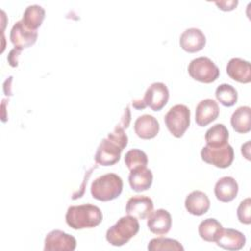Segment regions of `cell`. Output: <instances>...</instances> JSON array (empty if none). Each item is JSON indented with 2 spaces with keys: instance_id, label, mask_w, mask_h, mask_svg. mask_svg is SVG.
<instances>
[{
  "instance_id": "7",
  "label": "cell",
  "mask_w": 251,
  "mask_h": 251,
  "mask_svg": "<svg viewBox=\"0 0 251 251\" xmlns=\"http://www.w3.org/2000/svg\"><path fill=\"white\" fill-rule=\"evenodd\" d=\"M169 89L163 82H153L145 91L141 100L144 108L149 107L153 111H161L168 103Z\"/></svg>"
},
{
  "instance_id": "10",
  "label": "cell",
  "mask_w": 251,
  "mask_h": 251,
  "mask_svg": "<svg viewBox=\"0 0 251 251\" xmlns=\"http://www.w3.org/2000/svg\"><path fill=\"white\" fill-rule=\"evenodd\" d=\"M37 31L26 28L22 21H18L12 26L10 32V40L12 44L21 50L33 45L37 39Z\"/></svg>"
},
{
  "instance_id": "18",
  "label": "cell",
  "mask_w": 251,
  "mask_h": 251,
  "mask_svg": "<svg viewBox=\"0 0 251 251\" xmlns=\"http://www.w3.org/2000/svg\"><path fill=\"white\" fill-rule=\"evenodd\" d=\"M210 199L206 193L200 190H194L190 192L184 202L187 212L194 216H201L208 212L210 208Z\"/></svg>"
},
{
  "instance_id": "21",
  "label": "cell",
  "mask_w": 251,
  "mask_h": 251,
  "mask_svg": "<svg viewBox=\"0 0 251 251\" xmlns=\"http://www.w3.org/2000/svg\"><path fill=\"white\" fill-rule=\"evenodd\" d=\"M251 109L249 106L238 107L231 115L230 124L238 133H247L251 129Z\"/></svg>"
},
{
  "instance_id": "28",
  "label": "cell",
  "mask_w": 251,
  "mask_h": 251,
  "mask_svg": "<svg viewBox=\"0 0 251 251\" xmlns=\"http://www.w3.org/2000/svg\"><path fill=\"white\" fill-rule=\"evenodd\" d=\"M251 199L249 197L242 200L237 208V218L240 223L244 225H249L251 223Z\"/></svg>"
},
{
  "instance_id": "4",
  "label": "cell",
  "mask_w": 251,
  "mask_h": 251,
  "mask_svg": "<svg viewBox=\"0 0 251 251\" xmlns=\"http://www.w3.org/2000/svg\"><path fill=\"white\" fill-rule=\"evenodd\" d=\"M165 125L176 138H180L190 125V110L183 104L173 106L165 115Z\"/></svg>"
},
{
  "instance_id": "33",
  "label": "cell",
  "mask_w": 251,
  "mask_h": 251,
  "mask_svg": "<svg viewBox=\"0 0 251 251\" xmlns=\"http://www.w3.org/2000/svg\"><path fill=\"white\" fill-rule=\"evenodd\" d=\"M241 153L247 160H250V141H247L241 146Z\"/></svg>"
},
{
  "instance_id": "17",
  "label": "cell",
  "mask_w": 251,
  "mask_h": 251,
  "mask_svg": "<svg viewBox=\"0 0 251 251\" xmlns=\"http://www.w3.org/2000/svg\"><path fill=\"white\" fill-rule=\"evenodd\" d=\"M227 75L240 83H249L251 81L250 63L241 58H232L226 65Z\"/></svg>"
},
{
  "instance_id": "27",
  "label": "cell",
  "mask_w": 251,
  "mask_h": 251,
  "mask_svg": "<svg viewBox=\"0 0 251 251\" xmlns=\"http://www.w3.org/2000/svg\"><path fill=\"white\" fill-rule=\"evenodd\" d=\"M125 164L129 171L138 167H147L148 158L144 151L133 148L128 150L125 155Z\"/></svg>"
},
{
  "instance_id": "29",
  "label": "cell",
  "mask_w": 251,
  "mask_h": 251,
  "mask_svg": "<svg viewBox=\"0 0 251 251\" xmlns=\"http://www.w3.org/2000/svg\"><path fill=\"white\" fill-rule=\"evenodd\" d=\"M108 138H110L111 140H113L114 142H116L118 145H120L123 149H125L127 145V135L125 132V128L121 126V125H117L116 127L114 128V130L110 133H108Z\"/></svg>"
},
{
  "instance_id": "1",
  "label": "cell",
  "mask_w": 251,
  "mask_h": 251,
  "mask_svg": "<svg viewBox=\"0 0 251 251\" xmlns=\"http://www.w3.org/2000/svg\"><path fill=\"white\" fill-rule=\"evenodd\" d=\"M102 220L100 208L92 204L70 206L66 213V223L73 229L92 228L100 225Z\"/></svg>"
},
{
  "instance_id": "9",
  "label": "cell",
  "mask_w": 251,
  "mask_h": 251,
  "mask_svg": "<svg viewBox=\"0 0 251 251\" xmlns=\"http://www.w3.org/2000/svg\"><path fill=\"white\" fill-rule=\"evenodd\" d=\"M123 150L124 149L120 145L106 137L101 140L94 155V160L101 166L115 165L120 161Z\"/></svg>"
},
{
  "instance_id": "22",
  "label": "cell",
  "mask_w": 251,
  "mask_h": 251,
  "mask_svg": "<svg viewBox=\"0 0 251 251\" xmlns=\"http://www.w3.org/2000/svg\"><path fill=\"white\" fill-rule=\"evenodd\" d=\"M44 18L45 10L41 6L34 4L25 8L21 21L26 28L37 31V28L41 25Z\"/></svg>"
},
{
  "instance_id": "13",
  "label": "cell",
  "mask_w": 251,
  "mask_h": 251,
  "mask_svg": "<svg viewBox=\"0 0 251 251\" xmlns=\"http://www.w3.org/2000/svg\"><path fill=\"white\" fill-rule=\"evenodd\" d=\"M220 114L218 103L210 98L201 100L196 106L195 122L199 126H206L214 122Z\"/></svg>"
},
{
  "instance_id": "32",
  "label": "cell",
  "mask_w": 251,
  "mask_h": 251,
  "mask_svg": "<svg viewBox=\"0 0 251 251\" xmlns=\"http://www.w3.org/2000/svg\"><path fill=\"white\" fill-rule=\"evenodd\" d=\"M129 122H130V112H129V109H128V106L125 109V113H124V116L122 118V121H121V126L124 127V128H127L128 127V125H129Z\"/></svg>"
},
{
  "instance_id": "25",
  "label": "cell",
  "mask_w": 251,
  "mask_h": 251,
  "mask_svg": "<svg viewBox=\"0 0 251 251\" xmlns=\"http://www.w3.org/2000/svg\"><path fill=\"white\" fill-rule=\"evenodd\" d=\"M217 100L225 107H231L237 102L238 94L236 89L227 83H222L216 88Z\"/></svg>"
},
{
  "instance_id": "6",
  "label": "cell",
  "mask_w": 251,
  "mask_h": 251,
  "mask_svg": "<svg viewBox=\"0 0 251 251\" xmlns=\"http://www.w3.org/2000/svg\"><path fill=\"white\" fill-rule=\"evenodd\" d=\"M201 158L204 162L220 169L228 168L234 158V151L228 143L220 147L205 145L201 150Z\"/></svg>"
},
{
  "instance_id": "23",
  "label": "cell",
  "mask_w": 251,
  "mask_h": 251,
  "mask_svg": "<svg viewBox=\"0 0 251 251\" xmlns=\"http://www.w3.org/2000/svg\"><path fill=\"white\" fill-rule=\"evenodd\" d=\"M229 133L223 124H216L210 127L205 133L206 145L211 147H220L227 144Z\"/></svg>"
},
{
  "instance_id": "5",
  "label": "cell",
  "mask_w": 251,
  "mask_h": 251,
  "mask_svg": "<svg viewBox=\"0 0 251 251\" xmlns=\"http://www.w3.org/2000/svg\"><path fill=\"white\" fill-rule=\"evenodd\" d=\"M189 75L200 82H214L220 75L217 65L208 57H198L193 59L187 68Z\"/></svg>"
},
{
  "instance_id": "20",
  "label": "cell",
  "mask_w": 251,
  "mask_h": 251,
  "mask_svg": "<svg viewBox=\"0 0 251 251\" xmlns=\"http://www.w3.org/2000/svg\"><path fill=\"white\" fill-rule=\"evenodd\" d=\"M153 174L147 167H138L130 171L128 182L132 190L142 192L149 189L152 185Z\"/></svg>"
},
{
  "instance_id": "12",
  "label": "cell",
  "mask_w": 251,
  "mask_h": 251,
  "mask_svg": "<svg viewBox=\"0 0 251 251\" xmlns=\"http://www.w3.org/2000/svg\"><path fill=\"white\" fill-rule=\"evenodd\" d=\"M206 36L203 31L196 27L185 29L179 37L180 47L188 53H196L204 48Z\"/></svg>"
},
{
  "instance_id": "16",
  "label": "cell",
  "mask_w": 251,
  "mask_h": 251,
  "mask_svg": "<svg viewBox=\"0 0 251 251\" xmlns=\"http://www.w3.org/2000/svg\"><path fill=\"white\" fill-rule=\"evenodd\" d=\"M160 129V125L157 119L149 114L139 116L134 122V131L141 139L154 138Z\"/></svg>"
},
{
  "instance_id": "8",
  "label": "cell",
  "mask_w": 251,
  "mask_h": 251,
  "mask_svg": "<svg viewBox=\"0 0 251 251\" xmlns=\"http://www.w3.org/2000/svg\"><path fill=\"white\" fill-rule=\"evenodd\" d=\"M76 239L60 229L51 230L44 240V251H74Z\"/></svg>"
},
{
  "instance_id": "2",
  "label": "cell",
  "mask_w": 251,
  "mask_h": 251,
  "mask_svg": "<svg viewBox=\"0 0 251 251\" xmlns=\"http://www.w3.org/2000/svg\"><path fill=\"white\" fill-rule=\"evenodd\" d=\"M123 191V179L116 174L109 173L95 178L90 186L93 198L107 202L116 199Z\"/></svg>"
},
{
  "instance_id": "19",
  "label": "cell",
  "mask_w": 251,
  "mask_h": 251,
  "mask_svg": "<svg viewBox=\"0 0 251 251\" xmlns=\"http://www.w3.org/2000/svg\"><path fill=\"white\" fill-rule=\"evenodd\" d=\"M214 192L219 201L230 202L238 193V183L231 176H223L216 182Z\"/></svg>"
},
{
  "instance_id": "11",
  "label": "cell",
  "mask_w": 251,
  "mask_h": 251,
  "mask_svg": "<svg viewBox=\"0 0 251 251\" xmlns=\"http://www.w3.org/2000/svg\"><path fill=\"white\" fill-rule=\"evenodd\" d=\"M154 204L150 197L145 195H135L130 197L126 206V212L127 215L136 219L143 220L153 212Z\"/></svg>"
},
{
  "instance_id": "24",
  "label": "cell",
  "mask_w": 251,
  "mask_h": 251,
  "mask_svg": "<svg viewBox=\"0 0 251 251\" xmlns=\"http://www.w3.org/2000/svg\"><path fill=\"white\" fill-rule=\"evenodd\" d=\"M223 228L222 224L214 218H208L202 221L198 226L200 237L208 242H215Z\"/></svg>"
},
{
  "instance_id": "26",
  "label": "cell",
  "mask_w": 251,
  "mask_h": 251,
  "mask_svg": "<svg viewBox=\"0 0 251 251\" xmlns=\"http://www.w3.org/2000/svg\"><path fill=\"white\" fill-rule=\"evenodd\" d=\"M149 251H164V250H174V251H183V246L176 239L157 237L149 241L147 245Z\"/></svg>"
},
{
  "instance_id": "14",
  "label": "cell",
  "mask_w": 251,
  "mask_h": 251,
  "mask_svg": "<svg viewBox=\"0 0 251 251\" xmlns=\"http://www.w3.org/2000/svg\"><path fill=\"white\" fill-rule=\"evenodd\" d=\"M147 226L152 233L164 235L172 227V216L167 210L158 209L148 216Z\"/></svg>"
},
{
  "instance_id": "3",
  "label": "cell",
  "mask_w": 251,
  "mask_h": 251,
  "mask_svg": "<svg viewBox=\"0 0 251 251\" xmlns=\"http://www.w3.org/2000/svg\"><path fill=\"white\" fill-rule=\"evenodd\" d=\"M139 231V223L136 218L126 215L108 228L106 232L107 241L113 246H123L127 243Z\"/></svg>"
},
{
  "instance_id": "15",
  "label": "cell",
  "mask_w": 251,
  "mask_h": 251,
  "mask_svg": "<svg viewBox=\"0 0 251 251\" xmlns=\"http://www.w3.org/2000/svg\"><path fill=\"white\" fill-rule=\"evenodd\" d=\"M218 246L226 250H240L246 242L245 235L233 228H222L215 241Z\"/></svg>"
},
{
  "instance_id": "31",
  "label": "cell",
  "mask_w": 251,
  "mask_h": 251,
  "mask_svg": "<svg viewBox=\"0 0 251 251\" xmlns=\"http://www.w3.org/2000/svg\"><path fill=\"white\" fill-rule=\"evenodd\" d=\"M23 50H21V49H19V48H16V47H14L11 51H10V53H9V55H8V57H7V60H8V63H9V65L11 66V67H17L18 66V58H19V56H20V54H21V52H22Z\"/></svg>"
},
{
  "instance_id": "30",
  "label": "cell",
  "mask_w": 251,
  "mask_h": 251,
  "mask_svg": "<svg viewBox=\"0 0 251 251\" xmlns=\"http://www.w3.org/2000/svg\"><path fill=\"white\" fill-rule=\"evenodd\" d=\"M222 11H231L238 5V0H220L214 2Z\"/></svg>"
}]
</instances>
